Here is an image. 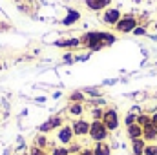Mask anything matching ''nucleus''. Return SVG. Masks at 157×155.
Returning <instances> with one entry per match:
<instances>
[{
    "instance_id": "obj_18",
    "label": "nucleus",
    "mask_w": 157,
    "mask_h": 155,
    "mask_svg": "<svg viewBox=\"0 0 157 155\" xmlns=\"http://www.w3.org/2000/svg\"><path fill=\"white\" fill-rule=\"evenodd\" d=\"M70 100H71V102H80V104H82V102L86 100V97H84L82 91H73V93L70 95Z\"/></svg>"
},
{
    "instance_id": "obj_16",
    "label": "nucleus",
    "mask_w": 157,
    "mask_h": 155,
    "mask_svg": "<svg viewBox=\"0 0 157 155\" xmlns=\"http://www.w3.org/2000/svg\"><path fill=\"white\" fill-rule=\"evenodd\" d=\"M82 112H84V106L80 104V102H71V106H70V115H82Z\"/></svg>"
},
{
    "instance_id": "obj_30",
    "label": "nucleus",
    "mask_w": 157,
    "mask_h": 155,
    "mask_svg": "<svg viewBox=\"0 0 157 155\" xmlns=\"http://www.w3.org/2000/svg\"><path fill=\"white\" fill-rule=\"evenodd\" d=\"M73 155H78V153H73Z\"/></svg>"
},
{
    "instance_id": "obj_4",
    "label": "nucleus",
    "mask_w": 157,
    "mask_h": 155,
    "mask_svg": "<svg viewBox=\"0 0 157 155\" xmlns=\"http://www.w3.org/2000/svg\"><path fill=\"white\" fill-rule=\"evenodd\" d=\"M121 17H122V13L119 11L117 7H106L104 11H102V22L106 24V26H112V28H115V24H117L119 20H121Z\"/></svg>"
},
{
    "instance_id": "obj_27",
    "label": "nucleus",
    "mask_w": 157,
    "mask_h": 155,
    "mask_svg": "<svg viewBox=\"0 0 157 155\" xmlns=\"http://www.w3.org/2000/svg\"><path fill=\"white\" fill-rule=\"evenodd\" d=\"M152 124H154V126L157 128V112L154 113V115H152Z\"/></svg>"
},
{
    "instance_id": "obj_17",
    "label": "nucleus",
    "mask_w": 157,
    "mask_h": 155,
    "mask_svg": "<svg viewBox=\"0 0 157 155\" xmlns=\"http://www.w3.org/2000/svg\"><path fill=\"white\" fill-rule=\"evenodd\" d=\"M137 124L139 126H148V124H152V115H146V113H141V115H137Z\"/></svg>"
},
{
    "instance_id": "obj_26",
    "label": "nucleus",
    "mask_w": 157,
    "mask_h": 155,
    "mask_svg": "<svg viewBox=\"0 0 157 155\" xmlns=\"http://www.w3.org/2000/svg\"><path fill=\"white\" fill-rule=\"evenodd\" d=\"M78 155H95L93 153V150H88V148H84V150H80V153Z\"/></svg>"
},
{
    "instance_id": "obj_3",
    "label": "nucleus",
    "mask_w": 157,
    "mask_h": 155,
    "mask_svg": "<svg viewBox=\"0 0 157 155\" xmlns=\"http://www.w3.org/2000/svg\"><path fill=\"white\" fill-rule=\"evenodd\" d=\"M108 133H110V130L104 126L102 120H93V122H91V126H90V137H91L95 142L106 141V139H108Z\"/></svg>"
},
{
    "instance_id": "obj_19",
    "label": "nucleus",
    "mask_w": 157,
    "mask_h": 155,
    "mask_svg": "<svg viewBox=\"0 0 157 155\" xmlns=\"http://www.w3.org/2000/svg\"><path fill=\"white\" fill-rule=\"evenodd\" d=\"M35 146H37V148H42V150L48 146V139H46V135H39V137L35 139Z\"/></svg>"
},
{
    "instance_id": "obj_7",
    "label": "nucleus",
    "mask_w": 157,
    "mask_h": 155,
    "mask_svg": "<svg viewBox=\"0 0 157 155\" xmlns=\"http://www.w3.org/2000/svg\"><path fill=\"white\" fill-rule=\"evenodd\" d=\"M75 133H73V128L71 126H60L59 133H57V139L62 142V144H71Z\"/></svg>"
},
{
    "instance_id": "obj_15",
    "label": "nucleus",
    "mask_w": 157,
    "mask_h": 155,
    "mask_svg": "<svg viewBox=\"0 0 157 155\" xmlns=\"http://www.w3.org/2000/svg\"><path fill=\"white\" fill-rule=\"evenodd\" d=\"M78 18H80V13H78V11H70V13L66 15V18L62 20V24H64V26H70V24H75V22H77Z\"/></svg>"
},
{
    "instance_id": "obj_23",
    "label": "nucleus",
    "mask_w": 157,
    "mask_h": 155,
    "mask_svg": "<svg viewBox=\"0 0 157 155\" xmlns=\"http://www.w3.org/2000/svg\"><path fill=\"white\" fill-rule=\"evenodd\" d=\"M51 155H70V150L64 148V146H62V148H55V150L51 152Z\"/></svg>"
},
{
    "instance_id": "obj_14",
    "label": "nucleus",
    "mask_w": 157,
    "mask_h": 155,
    "mask_svg": "<svg viewBox=\"0 0 157 155\" xmlns=\"http://www.w3.org/2000/svg\"><path fill=\"white\" fill-rule=\"evenodd\" d=\"M57 47H77L80 46V39H66V40H57Z\"/></svg>"
},
{
    "instance_id": "obj_21",
    "label": "nucleus",
    "mask_w": 157,
    "mask_h": 155,
    "mask_svg": "<svg viewBox=\"0 0 157 155\" xmlns=\"http://www.w3.org/2000/svg\"><path fill=\"white\" fill-rule=\"evenodd\" d=\"M102 115H104V112H102L101 108H93V110H91V117H93V120H102Z\"/></svg>"
},
{
    "instance_id": "obj_24",
    "label": "nucleus",
    "mask_w": 157,
    "mask_h": 155,
    "mask_svg": "<svg viewBox=\"0 0 157 155\" xmlns=\"http://www.w3.org/2000/svg\"><path fill=\"white\" fill-rule=\"evenodd\" d=\"M133 35H135V37H143V35H146V28H144V26H137V28L133 29Z\"/></svg>"
},
{
    "instance_id": "obj_8",
    "label": "nucleus",
    "mask_w": 157,
    "mask_h": 155,
    "mask_svg": "<svg viewBox=\"0 0 157 155\" xmlns=\"http://www.w3.org/2000/svg\"><path fill=\"white\" fill-rule=\"evenodd\" d=\"M112 0H86V7L90 11H104L106 7H110Z\"/></svg>"
},
{
    "instance_id": "obj_2",
    "label": "nucleus",
    "mask_w": 157,
    "mask_h": 155,
    "mask_svg": "<svg viewBox=\"0 0 157 155\" xmlns=\"http://www.w3.org/2000/svg\"><path fill=\"white\" fill-rule=\"evenodd\" d=\"M139 26V18L135 15H122L121 20L115 24V29L119 33H133V29Z\"/></svg>"
},
{
    "instance_id": "obj_10",
    "label": "nucleus",
    "mask_w": 157,
    "mask_h": 155,
    "mask_svg": "<svg viewBox=\"0 0 157 155\" xmlns=\"http://www.w3.org/2000/svg\"><path fill=\"white\" fill-rule=\"evenodd\" d=\"M126 133H128L130 141L143 139V126H139L137 122H135V124H130V126H126Z\"/></svg>"
},
{
    "instance_id": "obj_5",
    "label": "nucleus",
    "mask_w": 157,
    "mask_h": 155,
    "mask_svg": "<svg viewBox=\"0 0 157 155\" xmlns=\"http://www.w3.org/2000/svg\"><path fill=\"white\" fill-rule=\"evenodd\" d=\"M102 122H104V126H106L110 131H115V130L119 128V113H117V110H113V108L104 110Z\"/></svg>"
},
{
    "instance_id": "obj_28",
    "label": "nucleus",
    "mask_w": 157,
    "mask_h": 155,
    "mask_svg": "<svg viewBox=\"0 0 157 155\" xmlns=\"http://www.w3.org/2000/svg\"><path fill=\"white\" fill-rule=\"evenodd\" d=\"M154 28H155V33H157V20H155V24H154Z\"/></svg>"
},
{
    "instance_id": "obj_25",
    "label": "nucleus",
    "mask_w": 157,
    "mask_h": 155,
    "mask_svg": "<svg viewBox=\"0 0 157 155\" xmlns=\"http://www.w3.org/2000/svg\"><path fill=\"white\" fill-rule=\"evenodd\" d=\"M29 155H46V153H44V150H42V148L33 146V148H31V152H29Z\"/></svg>"
},
{
    "instance_id": "obj_1",
    "label": "nucleus",
    "mask_w": 157,
    "mask_h": 155,
    "mask_svg": "<svg viewBox=\"0 0 157 155\" xmlns=\"http://www.w3.org/2000/svg\"><path fill=\"white\" fill-rule=\"evenodd\" d=\"M80 44H82L84 47H88L90 51H101V49L106 47V46L102 44V40H101V31H90V33L82 35Z\"/></svg>"
},
{
    "instance_id": "obj_9",
    "label": "nucleus",
    "mask_w": 157,
    "mask_h": 155,
    "mask_svg": "<svg viewBox=\"0 0 157 155\" xmlns=\"http://www.w3.org/2000/svg\"><path fill=\"white\" fill-rule=\"evenodd\" d=\"M59 126H62V119L60 117H51L49 120H46L44 124H40V133H48V131H51V130H55V128H59Z\"/></svg>"
},
{
    "instance_id": "obj_13",
    "label": "nucleus",
    "mask_w": 157,
    "mask_h": 155,
    "mask_svg": "<svg viewBox=\"0 0 157 155\" xmlns=\"http://www.w3.org/2000/svg\"><path fill=\"white\" fill-rule=\"evenodd\" d=\"M93 153L95 155H110L112 153V148L106 144V141H102V142H95V146H93Z\"/></svg>"
},
{
    "instance_id": "obj_20",
    "label": "nucleus",
    "mask_w": 157,
    "mask_h": 155,
    "mask_svg": "<svg viewBox=\"0 0 157 155\" xmlns=\"http://www.w3.org/2000/svg\"><path fill=\"white\" fill-rule=\"evenodd\" d=\"M144 155H157V144L155 142L146 144V148H144Z\"/></svg>"
},
{
    "instance_id": "obj_11",
    "label": "nucleus",
    "mask_w": 157,
    "mask_h": 155,
    "mask_svg": "<svg viewBox=\"0 0 157 155\" xmlns=\"http://www.w3.org/2000/svg\"><path fill=\"white\" fill-rule=\"evenodd\" d=\"M143 139L146 142H155L157 141V128L154 124H148V126L143 128Z\"/></svg>"
},
{
    "instance_id": "obj_12",
    "label": "nucleus",
    "mask_w": 157,
    "mask_h": 155,
    "mask_svg": "<svg viewBox=\"0 0 157 155\" xmlns=\"http://www.w3.org/2000/svg\"><path fill=\"white\" fill-rule=\"evenodd\" d=\"M144 148H146V141L144 139L132 141V152H133V155H144Z\"/></svg>"
},
{
    "instance_id": "obj_6",
    "label": "nucleus",
    "mask_w": 157,
    "mask_h": 155,
    "mask_svg": "<svg viewBox=\"0 0 157 155\" xmlns=\"http://www.w3.org/2000/svg\"><path fill=\"white\" fill-rule=\"evenodd\" d=\"M90 126H91V122L86 120V119H77L71 124L75 137H86V135H90Z\"/></svg>"
},
{
    "instance_id": "obj_29",
    "label": "nucleus",
    "mask_w": 157,
    "mask_h": 155,
    "mask_svg": "<svg viewBox=\"0 0 157 155\" xmlns=\"http://www.w3.org/2000/svg\"><path fill=\"white\" fill-rule=\"evenodd\" d=\"M135 2H141V0H135Z\"/></svg>"
},
{
    "instance_id": "obj_22",
    "label": "nucleus",
    "mask_w": 157,
    "mask_h": 155,
    "mask_svg": "<svg viewBox=\"0 0 157 155\" xmlns=\"http://www.w3.org/2000/svg\"><path fill=\"white\" fill-rule=\"evenodd\" d=\"M135 122H137V115H135V113H128V115H126V119H124V124H126V126L135 124Z\"/></svg>"
}]
</instances>
